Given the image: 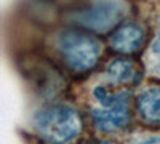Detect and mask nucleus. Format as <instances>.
<instances>
[{
    "label": "nucleus",
    "mask_w": 160,
    "mask_h": 144,
    "mask_svg": "<svg viewBox=\"0 0 160 144\" xmlns=\"http://www.w3.org/2000/svg\"><path fill=\"white\" fill-rule=\"evenodd\" d=\"M35 125L43 139L53 144H66L80 132V117L69 107L56 104L48 106L37 114Z\"/></svg>",
    "instance_id": "1"
},
{
    "label": "nucleus",
    "mask_w": 160,
    "mask_h": 144,
    "mask_svg": "<svg viewBox=\"0 0 160 144\" xmlns=\"http://www.w3.org/2000/svg\"><path fill=\"white\" fill-rule=\"evenodd\" d=\"M59 50L74 71H88L101 55V45L95 37L82 31H66L59 37Z\"/></svg>",
    "instance_id": "2"
},
{
    "label": "nucleus",
    "mask_w": 160,
    "mask_h": 144,
    "mask_svg": "<svg viewBox=\"0 0 160 144\" xmlns=\"http://www.w3.org/2000/svg\"><path fill=\"white\" fill-rule=\"evenodd\" d=\"M96 98L108 106V109H95L93 119L96 125L104 132H114L117 128H122L128 122V93H120L115 96H109L104 88L98 87L95 90Z\"/></svg>",
    "instance_id": "3"
},
{
    "label": "nucleus",
    "mask_w": 160,
    "mask_h": 144,
    "mask_svg": "<svg viewBox=\"0 0 160 144\" xmlns=\"http://www.w3.org/2000/svg\"><path fill=\"white\" fill-rule=\"evenodd\" d=\"M122 13H123L122 8L117 3L104 2V3L95 5L87 11H82L78 15V21L83 26H87V27L96 29V31H106L120 21Z\"/></svg>",
    "instance_id": "4"
},
{
    "label": "nucleus",
    "mask_w": 160,
    "mask_h": 144,
    "mask_svg": "<svg viewBox=\"0 0 160 144\" xmlns=\"http://www.w3.org/2000/svg\"><path fill=\"white\" fill-rule=\"evenodd\" d=\"M144 31L136 24H123L111 37V45L120 53H135L142 45Z\"/></svg>",
    "instance_id": "5"
},
{
    "label": "nucleus",
    "mask_w": 160,
    "mask_h": 144,
    "mask_svg": "<svg viewBox=\"0 0 160 144\" xmlns=\"http://www.w3.org/2000/svg\"><path fill=\"white\" fill-rule=\"evenodd\" d=\"M138 111L148 123H160V87H152L142 91L138 98Z\"/></svg>",
    "instance_id": "6"
},
{
    "label": "nucleus",
    "mask_w": 160,
    "mask_h": 144,
    "mask_svg": "<svg viewBox=\"0 0 160 144\" xmlns=\"http://www.w3.org/2000/svg\"><path fill=\"white\" fill-rule=\"evenodd\" d=\"M108 72L117 82H128L133 78V75H135V67H133V64L127 59H115L108 67Z\"/></svg>",
    "instance_id": "7"
},
{
    "label": "nucleus",
    "mask_w": 160,
    "mask_h": 144,
    "mask_svg": "<svg viewBox=\"0 0 160 144\" xmlns=\"http://www.w3.org/2000/svg\"><path fill=\"white\" fill-rule=\"evenodd\" d=\"M139 144H160V138H151V139H146Z\"/></svg>",
    "instance_id": "8"
},
{
    "label": "nucleus",
    "mask_w": 160,
    "mask_h": 144,
    "mask_svg": "<svg viewBox=\"0 0 160 144\" xmlns=\"http://www.w3.org/2000/svg\"><path fill=\"white\" fill-rule=\"evenodd\" d=\"M154 50H155V55L160 58V37L157 38V42H155V45H154Z\"/></svg>",
    "instance_id": "9"
},
{
    "label": "nucleus",
    "mask_w": 160,
    "mask_h": 144,
    "mask_svg": "<svg viewBox=\"0 0 160 144\" xmlns=\"http://www.w3.org/2000/svg\"><path fill=\"white\" fill-rule=\"evenodd\" d=\"M91 144H108V142H91Z\"/></svg>",
    "instance_id": "10"
}]
</instances>
